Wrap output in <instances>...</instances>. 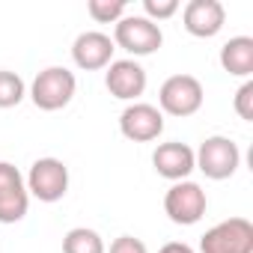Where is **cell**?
<instances>
[{"label": "cell", "instance_id": "cell-1", "mask_svg": "<svg viewBox=\"0 0 253 253\" xmlns=\"http://www.w3.org/2000/svg\"><path fill=\"white\" fill-rule=\"evenodd\" d=\"M164 33L146 15H122L113 27V45L134 57H149L161 48Z\"/></svg>", "mask_w": 253, "mask_h": 253}, {"label": "cell", "instance_id": "cell-2", "mask_svg": "<svg viewBox=\"0 0 253 253\" xmlns=\"http://www.w3.org/2000/svg\"><path fill=\"white\" fill-rule=\"evenodd\" d=\"M75 89H78V81L69 69L63 66H48L36 75L33 86H30V98L39 110H63L72 98H75Z\"/></svg>", "mask_w": 253, "mask_h": 253}, {"label": "cell", "instance_id": "cell-3", "mask_svg": "<svg viewBox=\"0 0 253 253\" xmlns=\"http://www.w3.org/2000/svg\"><path fill=\"white\" fill-rule=\"evenodd\" d=\"M194 158H197V170H203V176L206 179H214V182L229 179L238 170V164H241L238 146L229 137H220V134L206 137L203 146L194 152Z\"/></svg>", "mask_w": 253, "mask_h": 253}, {"label": "cell", "instance_id": "cell-4", "mask_svg": "<svg viewBox=\"0 0 253 253\" xmlns=\"http://www.w3.org/2000/svg\"><path fill=\"white\" fill-rule=\"evenodd\" d=\"M203 84L194 78V75H173L161 84V92H158V104L164 113L170 116H194L200 107H203Z\"/></svg>", "mask_w": 253, "mask_h": 253}, {"label": "cell", "instance_id": "cell-5", "mask_svg": "<svg viewBox=\"0 0 253 253\" xmlns=\"http://www.w3.org/2000/svg\"><path fill=\"white\" fill-rule=\"evenodd\" d=\"M203 253H253V223L247 217H229L211 226L200 238Z\"/></svg>", "mask_w": 253, "mask_h": 253}, {"label": "cell", "instance_id": "cell-6", "mask_svg": "<svg viewBox=\"0 0 253 253\" xmlns=\"http://www.w3.org/2000/svg\"><path fill=\"white\" fill-rule=\"evenodd\" d=\"M27 194L39 203H57L69 191V167L60 158H39L27 173Z\"/></svg>", "mask_w": 253, "mask_h": 253}, {"label": "cell", "instance_id": "cell-7", "mask_svg": "<svg viewBox=\"0 0 253 253\" xmlns=\"http://www.w3.org/2000/svg\"><path fill=\"white\" fill-rule=\"evenodd\" d=\"M206 191L197 182H176L167 194H164V211L173 223L179 226H194L203 214H206Z\"/></svg>", "mask_w": 253, "mask_h": 253}, {"label": "cell", "instance_id": "cell-8", "mask_svg": "<svg viewBox=\"0 0 253 253\" xmlns=\"http://www.w3.org/2000/svg\"><path fill=\"white\" fill-rule=\"evenodd\" d=\"M119 131H122V137H128L134 143H152L164 131V113L155 104L134 101V104H128V107L122 110Z\"/></svg>", "mask_w": 253, "mask_h": 253}, {"label": "cell", "instance_id": "cell-9", "mask_svg": "<svg viewBox=\"0 0 253 253\" xmlns=\"http://www.w3.org/2000/svg\"><path fill=\"white\" fill-rule=\"evenodd\" d=\"M30 194L15 164L0 161V223H18L27 214Z\"/></svg>", "mask_w": 253, "mask_h": 253}, {"label": "cell", "instance_id": "cell-10", "mask_svg": "<svg viewBox=\"0 0 253 253\" xmlns=\"http://www.w3.org/2000/svg\"><path fill=\"white\" fill-rule=\"evenodd\" d=\"M113 39L107 33H98V30H86L81 33L75 42H72V60L78 69L84 72H98V69H107L113 63Z\"/></svg>", "mask_w": 253, "mask_h": 253}, {"label": "cell", "instance_id": "cell-11", "mask_svg": "<svg viewBox=\"0 0 253 253\" xmlns=\"http://www.w3.org/2000/svg\"><path fill=\"white\" fill-rule=\"evenodd\" d=\"M182 21L185 30L197 39H211L223 30L226 21V9L220 0H191V3L182 9Z\"/></svg>", "mask_w": 253, "mask_h": 253}, {"label": "cell", "instance_id": "cell-12", "mask_svg": "<svg viewBox=\"0 0 253 253\" xmlns=\"http://www.w3.org/2000/svg\"><path fill=\"white\" fill-rule=\"evenodd\" d=\"M104 84H107V89H110L113 98L134 101V98L143 95V89H146V69H143L137 60H113V63L107 66Z\"/></svg>", "mask_w": 253, "mask_h": 253}, {"label": "cell", "instance_id": "cell-13", "mask_svg": "<svg viewBox=\"0 0 253 253\" xmlns=\"http://www.w3.org/2000/svg\"><path fill=\"white\" fill-rule=\"evenodd\" d=\"M152 164H155V173L170 179V182H185L194 170H197V158H194V149L188 143H179V140H170V143H161L152 155Z\"/></svg>", "mask_w": 253, "mask_h": 253}, {"label": "cell", "instance_id": "cell-14", "mask_svg": "<svg viewBox=\"0 0 253 253\" xmlns=\"http://www.w3.org/2000/svg\"><path fill=\"white\" fill-rule=\"evenodd\" d=\"M220 66L223 72L235 78H250L253 75V39L250 36H235L220 48Z\"/></svg>", "mask_w": 253, "mask_h": 253}, {"label": "cell", "instance_id": "cell-15", "mask_svg": "<svg viewBox=\"0 0 253 253\" xmlns=\"http://www.w3.org/2000/svg\"><path fill=\"white\" fill-rule=\"evenodd\" d=\"M63 253H104V241L95 229L75 226L63 238Z\"/></svg>", "mask_w": 253, "mask_h": 253}, {"label": "cell", "instance_id": "cell-16", "mask_svg": "<svg viewBox=\"0 0 253 253\" xmlns=\"http://www.w3.org/2000/svg\"><path fill=\"white\" fill-rule=\"evenodd\" d=\"M27 95L24 89V81L15 75V72H6V69H0V107H15L21 104V98Z\"/></svg>", "mask_w": 253, "mask_h": 253}, {"label": "cell", "instance_id": "cell-17", "mask_svg": "<svg viewBox=\"0 0 253 253\" xmlns=\"http://www.w3.org/2000/svg\"><path fill=\"white\" fill-rule=\"evenodd\" d=\"M125 9H128V6H125L122 0H89V3H86L89 18L98 21V24H116L125 15Z\"/></svg>", "mask_w": 253, "mask_h": 253}, {"label": "cell", "instance_id": "cell-18", "mask_svg": "<svg viewBox=\"0 0 253 253\" xmlns=\"http://www.w3.org/2000/svg\"><path fill=\"white\" fill-rule=\"evenodd\" d=\"M143 12L149 21H164L179 12V0H143Z\"/></svg>", "mask_w": 253, "mask_h": 253}, {"label": "cell", "instance_id": "cell-19", "mask_svg": "<svg viewBox=\"0 0 253 253\" xmlns=\"http://www.w3.org/2000/svg\"><path fill=\"white\" fill-rule=\"evenodd\" d=\"M235 113L244 119V122H253V81H244L235 92Z\"/></svg>", "mask_w": 253, "mask_h": 253}, {"label": "cell", "instance_id": "cell-20", "mask_svg": "<svg viewBox=\"0 0 253 253\" xmlns=\"http://www.w3.org/2000/svg\"><path fill=\"white\" fill-rule=\"evenodd\" d=\"M110 253H149L146 244L134 235H119L113 244H110Z\"/></svg>", "mask_w": 253, "mask_h": 253}, {"label": "cell", "instance_id": "cell-21", "mask_svg": "<svg viewBox=\"0 0 253 253\" xmlns=\"http://www.w3.org/2000/svg\"><path fill=\"white\" fill-rule=\"evenodd\" d=\"M158 253H194V250H191L185 241H170V244H164Z\"/></svg>", "mask_w": 253, "mask_h": 253}]
</instances>
